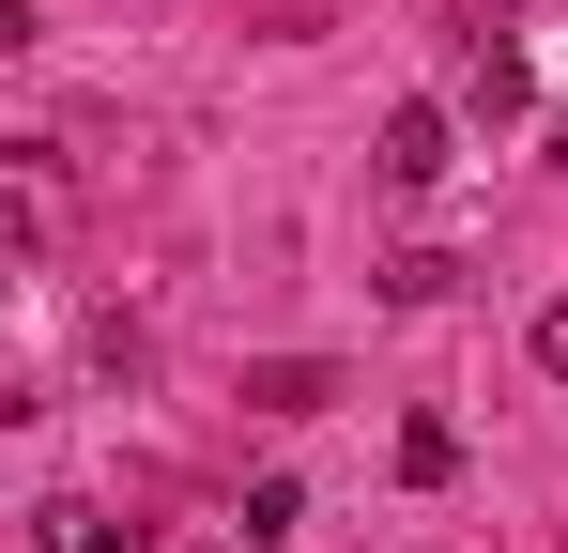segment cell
I'll return each mask as SVG.
<instances>
[{"mask_svg": "<svg viewBox=\"0 0 568 553\" xmlns=\"http://www.w3.org/2000/svg\"><path fill=\"white\" fill-rule=\"evenodd\" d=\"M369 170L399 184V200H430V184L462 170V123H446V108H384V139H369Z\"/></svg>", "mask_w": 568, "mask_h": 553, "instance_id": "6da1fadb", "label": "cell"}, {"mask_svg": "<svg viewBox=\"0 0 568 553\" xmlns=\"http://www.w3.org/2000/svg\"><path fill=\"white\" fill-rule=\"evenodd\" d=\"M462 108H476V123H523V108H538V78H523L507 31H476V47H462Z\"/></svg>", "mask_w": 568, "mask_h": 553, "instance_id": "7a4b0ae2", "label": "cell"}, {"mask_svg": "<svg viewBox=\"0 0 568 553\" xmlns=\"http://www.w3.org/2000/svg\"><path fill=\"white\" fill-rule=\"evenodd\" d=\"M246 400H262V415H323L338 369H323V354H277V369H246Z\"/></svg>", "mask_w": 568, "mask_h": 553, "instance_id": "3957f363", "label": "cell"}, {"mask_svg": "<svg viewBox=\"0 0 568 553\" xmlns=\"http://www.w3.org/2000/svg\"><path fill=\"white\" fill-rule=\"evenodd\" d=\"M399 476H415V492H446V476H462V431H446V415H415V431H399Z\"/></svg>", "mask_w": 568, "mask_h": 553, "instance_id": "277c9868", "label": "cell"}, {"mask_svg": "<svg viewBox=\"0 0 568 553\" xmlns=\"http://www.w3.org/2000/svg\"><path fill=\"white\" fill-rule=\"evenodd\" d=\"M384 292H399V308H446V292H462V262H446V247H399V262H384Z\"/></svg>", "mask_w": 568, "mask_h": 553, "instance_id": "5b68a950", "label": "cell"}, {"mask_svg": "<svg viewBox=\"0 0 568 553\" xmlns=\"http://www.w3.org/2000/svg\"><path fill=\"white\" fill-rule=\"evenodd\" d=\"M292 523H307V492H292V476H246V553H277Z\"/></svg>", "mask_w": 568, "mask_h": 553, "instance_id": "8992f818", "label": "cell"}, {"mask_svg": "<svg viewBox=\"0 0 568 553\" xmlns=\"http://www.w3.org/2000/svg\"><path fill=\"white\" fill-rule=\"evenodd\" d=\"M538 369H568V308H538Z\"/></svg>", "mask_w": 568, "mask_h": 553, "instance_id": "52a82bcc", "label": "cell"}, {"mask_svg": "<svg viewBox=\"0 0 568 553\" xmlns=\"http://www.w3.org/2000/svg\"><path fill=\"white\" fill-rule=\"evenodd\" d=\"M93 553H154V539H139V523H93Z\"/></svg>", "mask_w": 568, "mask_h": 553, "instance_id": "ba28073f", "label": "cell"}, {"mask_svg": "<svg viewBox=\"0 0 568 553\" xmlns=\"http://www.w3.org/2000/svg\"><path fill=\"white\" fill-rule=\"evenodd\" d=\"M554 170H568V123H554Z\"/></svg>", "mask_w": 568, "mask_h": 553, "instance_id": "9c48e42d", "label": "cell"}]
</instances>
